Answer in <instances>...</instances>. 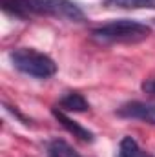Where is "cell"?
<instances>
[{"label": "cell", "instance_id": "1", "mask_svg": "<svg viewBox=\"0 0 155 157\" xmlns=\"http://www.w3.org/2000/svg\"><path fill=\"white\" fill-rule=\"evenodd\" d=\"M150 35H152V29L146 24L126 20V18L110 22L91 31V39L99 44H135L148 39Z\"/></svg>", "mask_w": 155, "mask_h": 157}, {"label": "cell", "instance_id": "2", "mask_svg": "<svg viewBox=\"0 0 155 157\" xmlns=\"http://www.w3.org/2000/svg\"><path fill=\"white\" fill-rule=\"evenodd\" d=\"M9 59H11V64L18 71H22L29 77L47 78L57 73L55 60L51 57H47L46 53H40L31 48H18L9 53Z\"/></svg>", "mask_w": 155, "mask_h": 157}, {"label": "cell", "instance_id": "8", "mask_svg": "<svg viewBox=\"0 0 155 157\" xmlns=\"http://www.w3.org/2000/svg\"><path fill=\"white\" fill-rule=\"evenodd\" d=\"M117 157H153L152 154L144 152L133 137H124L119 144V154Z\"/></svg>", "mask_w": 155, "mask_h": 157}, {"label": "cell", "instance_id": "10", "mask_svg": "<svg viewBox=\"0 0 155 157\" xmlns=\"http://www.w3.org/2000/svg\"><path fill=\"white\" fill-rule=\"evenodd\" d=\"M47 157H80L78 152L66 141L53 139L47 146Z\"/></svg>", "mask_w": 155, "mask_h": 157}, {"label": "cell", "instance_id": "9", "mask_svg": "<svg viewBox=\"0 0 155 157\" xmlns=\"http://www.w3.org/2000/svg\"><path fill=\"white\" fill-rule=\"evenodd\" d=\"M104 6L117 9H155V0H104Z\"/></svg>", "mask_w": 155, "mask_h": 157}, {"label": "cell", "instance_id": "7", "mask_svg": "<svg viewBox=\"0 0 155 157\" xmlns=\"http://www.w3.org/2000/svg\"><path fill=\"white\" fill-rule=\"evenodd\" d=\"M88 108H89L88 101L77 91L64 95L59 102V110H62V112H86Z\"/></svg>", "mask_w": 155, "mask_h": 157}, {"label": "cell", "instance_id": "5", "mask_svg": "<svg viewBox=\"0 0 155 157\" xmlns=\"http://www.w3.org/2000/svg\"><path fill=\"white\" fill-rule=\"evenodd\" d=\"M53 115H55V119H57L73 137H77V139L84 141V143H93V133H91L89 130H86L84 126H80L77 121L70 119L66 115V112H62V110H59V108H53Z\"/></svg>", "mask_w": 155, "mask_h": 157}, {"label": "cell", "instance_id": "4", "mask_svg": "<svg viewBox=\"0 0 155 157\" xmlns=\"http://www.w3.org/2000/svg\"><path fill=\"white\" fill-rule=\"evenodd\" d=\"M117 113L126 119H139L142 122L155 124V102H141V101H131L122 104Z\"/></svg>", "mask_w": 155, "mask_h": 157}, {"label": "cell", "instance_id": "3", "mask_svg": "<svg viewBox=\"0 0 155 157\" xmlns=\"http://www.w3.org/2000/svg\"><path fill=\"white\" fill-rule=\"evenodd\" d=\"M39 13H46L62 20L80 22L84 20V11L71 0H33Z\"/></svg>", "mask_w": 155, "mask_h": 157}, {"label": "cell", "instance_id": "11", "mask_svg": "<svg viewBox=\"0 0 155 157\" xmlns=\"http://www.w3.org/2000/svg\"><path fill=\"white\" fill-rule=\"evenodd\" d=\"M141 88H142V91H144V93H148V95H153V97H155V77H153V78H148V80H144Z\"/></svg>", "mask_w": 155, "mask_h": 157}, {"label": "cell", "instance_id": "6", "mask_svg": "<svg viewBox=\"0 0 155 157\" xmlns=\"http://www.w3.org/2000/svg\"><path fill=\"white\" fill-rule=\"evenodd\" d=\"M0 6L7 15L17 18H28L29 15L39 13L33 0H0Z\"/></svg>", "mask_w": 155, "mask_h": 157}]
</instances>
